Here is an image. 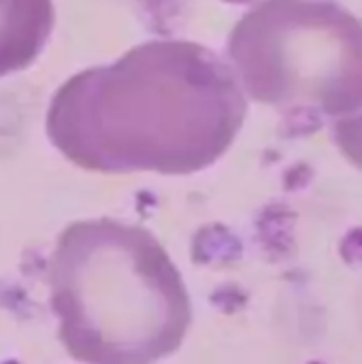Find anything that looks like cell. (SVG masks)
<instances>
[{
    "label": "cell",
    "mask_w": 362,
    "mask_h": 364,
    "mask_svg": "<svg viewBox=\"0 0 362 364\" xmlns=\"http://www.w3.org/2000/svg\"><path fill=\"white\" fill-rule=\"evenodd\" d=\"M245 111V92L222 55L194 41L158 38L68 77L45 126L83 168L194 173L228 149Z\"/></svg>",
    "instance_id": "cell-1"
},
{
    "label": "cell",
    "mask_w": 362,
    "mask_h": 364,
    "mask_svg": "<svg viewBox=\"0 0 362 364\" xmlns=\"http://www.w3.org/2000/svg\"><path fill=\"white\" fill-rule=\"evenodd\" d=\"M335 136L346 154L362 166V109L335 124Z\"/></svg>",
    "instance_id": "cell-5"
},
{
    "label": "cell",
    "mask_w": 362,
    "mask_h": 364,
    "mask_svg": "<svg viewBox=\"0 0 362 364\" xmlns=\"http://www.w3.org/2000/svg\"><path fill=\"white\" fill-rule=\"evenodd\" d=\"M60 339L83 364H154L192 322L188 286L160 239L141 224L87 218L64 226L47 264Z\"/></svg>",
    "instance_id": "cell-2"
},
{
    "label": "cell",
    "mask_w": 362,
    "mask_h": 364,
    "mask_svg": "<svg viewBox=\"0 0 362 364\" xmlns=\"http://www.w3.org/2000/svg\"><path fill=\"white\" fill-rule=\"evenodd\" d=\"M53 28L51 0H0V77L28 66Z\"/></svg>",
    "instance_id": "cell-4"
},
{
    "label": "cell",
    "mask_w": 362,
    "mask_h": 364,
    "mask_svg": "<svg viewBox=\"0 0 362 364\" xmlns=\"http://www.w3.org/2000/svg\"><path fill=\"white\" fill-rule=\"evenodd\" d=\"M245 96L301 119L362 109V23L329 0H260L226 47Z\"/></svg>",
    "instance_id": "cell-3"
}]
</instances>
